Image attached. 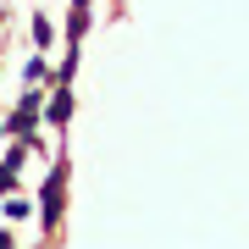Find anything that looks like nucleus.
<instances>
[{"mask_svg": "<svg viewBox=\"0 0 249 249\" xmlns=\"http://www.w3.org/2000/svg\"><path fill=\"white\" fill-rule=\"evenodd\" d=\"M55 216H61V172H50V183H45V227L55 232Z\"/></svg>", "mask_w": 249, "mask_h": 249, "instance_id": "1", "label": "nucleus"}, {"mask_svg": "<svg viewBox=\"0 0 249 249\" xmlns=\"http://www.w3.org/2000/svg\"><path fill=\"white\" fill-rule=\"evenodd\" d=\"M67 116H72V94L55 89V100H50V122H67Z\"/></svg>", "mask_w": 249, "mask_h": 249, "instance_id": "2", "label": "nucleus"}]
</instances>
